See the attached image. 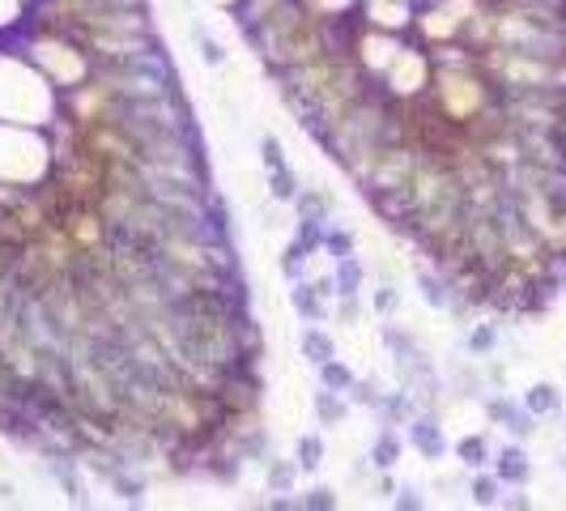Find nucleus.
Here are the masks:
<instances>
[{
  "mask_svg": "<svg viewBox=\"0 0 566 511\" xmlns=\"http://www.w3.org/2000/svg\"><path fill=\"white\" fill-rule=\"evenodd\" d=\"M358 252V239H353V230L349 226H333L324 230V256H333V260H341V256Z\"/></svg>",
  "mask_w": 566,
  "mask_h": 511,
  "instance_id": "bb28decb",
  "label": "nucleus"
},
{
  "mask_svg": "<svg viewBox=\"0 0 566 511\" xmlns=\"http://www.w3.org/2000/svg\"><path fill=\"white\" fill-rule=\"evenodd\" d=\"M341 508V494L333 486H312L303 490V511H337Z\"/></svg>",
  "mask_w": 566,
  "mask_h": 511,
  "instance_id": "cd10ccee",
  "label": "nucleus"
},
{
  "mask_svg": "<svg viewBox=\"0 0 566 511\" xmlns=\"http://www.w3.org/2000/svg\"><path fill=\"white\" fill-rule=\"evenodd\" d=\"M107 486H111V494H116L120 503H132V508H141L145 494H150V478L141 474V465H120V469L107 478Z\"/></svg>",
  "mask_w": 566,
  "mask_h": 511,
  "instance_id": "0eeeda50",
  "label": "nucleus"
},
{
  "mask_svg": "<svg viewBox=\"0 0 566 511\" xmlns=\"http://www.w3.org/2000/svg\"><path fill=\"white\" fill-rule=\"evenodd\" d=\"M503 481H499V474L490 469H472L469 474V486H465V494H469V503L472 508H499V499H503Z\"/></svg>",
  "mask_w": 566,
  "mask_h": 511,
  "instance_id": "dca6fc26",
  "label": "nucleus"
},
{
  "mask_svg": "<svg viewBox=\"0 0 566 511\" xmlns=\"http://www.w3.org/2000/svg\"><path fill=\"white\" fill-rule=\"evenodd\" d=\"M451 456H456V465L472 474V469H486L490 460H494V452L486 444V435H460L456 444H451Z\"/></svg>",
  "mask_w": 566,
  "mask_h": 511,
  "instance_id": "a211bd4d",
  "label": "nucleus"
},
{
  "mask_svg": "<svg viewBox=\"0 0 566 511\" xmlns=\"http://www.w3.org/2000/svg\"><path fill=\"white\" fill-rule=\"evenodd\" d=\"M413 414H422V401H417L410 388L401 383V388H392V392L383 396V410H379L375 417L383 422V426H410Z\"/></svg>",
  "mask_w": 566,
  "mask_h": 511,
  "instance_id": "1a4fd4ad",
  "label": "nucleus"
},
{
  "mask_svg": "<svg viewBox=\"0 0 566 511\" xmlns=\"http://www.w3.org/2000/svg\"><path fill=\"white\" fill-rule=\"evenodd\" d=\"M260 166H264V171L290 166V162H285V145H282V137H277V132H264V137H260Z\"/></svg>",
  "mask_w": 566,
  "mask_h": 511,
  "instance_id": "c85d7f7f",
  "label": "nucleus"
},
{
  "mask_svg": "<svg viewBox=\"0 0 566 511\" xmlns=\"http://www.w3.org/2000/svg\"><path fill=\"white\" fill-rule=\"evenodd\" d=\"M417 294L431 312H451V282L439 269H417Z\"/></svg>",
  "mask_w": 566,
  "mask_h": 511,
  "instance_id": "ddd939ff",
  "label": "nucleus"
},
{
  "mask_svg": "<svg viewBox=\"0 0 566 511\" xmlns=\"http://www.w3.org/2000/svg\"><path fill=\"white\" fill-rule=\"evenodd\" d=\"M392 508H396V511H422V508H426V499H422V490H417V486H396Z\"/></svg>",
  "mask_w": 566,
  "mask_h": 511,
  "instance_id": "7c9ffc66",
  "label": "nucleus"
},
{
  "mask_svg": "<svg viewBox=\"0 0 566 511\" xmlns=\"http://www.w3.org/2000/svg\"><path fill=\"white\" fill-rule=\"evenodd\" d=\"M298 465L294 460H285V456H269L264 460V494H285V490H294L298 486Z\"/></svg>",
  "mask_w": 566,
  "mask_h": 511,
  "instance_id": "6ab92c4d",
  "label": "nucleus"
},
{
  "mask_svg": "<svg viewBox=\"0 0 566 511\" xmlns=\"http://www.w3.org/2000/svg\"><path fill=\"white\" fill-rule=\"evenodd\" d=\"M179 4H188V0H179Z\"/></svg>",
  "mask_w": 566,
  "mask_h": 511,
  "instance_id": "c9c22d12",
  "label": "nucleus"
},
{
  "mask_svg": "<svg viewBox=\"0 0 566 511\" xmlns=\"http://www.w3.org/2000/svg\"><path fill=\"white\" fill-rule=\"evenodd\" d=\"M298 354H303V362H328V358H337V337L324 328V324H303V333H298Z\"/></svg>",
  "mask_w": 566,
  "mask_h": 511,
  "instance_id": "6e6552de",
  "label": "nucleus"
},
{
  "mask_svg": "<svg viewBox=\"0 0 566 511\" xmlns=\"http://www.w3.org/2000/svg\"><path fill=\"white\" fill-rule=\"evenodd\" d=\"M494 4H554V9H566V0H494Z\"/></svg>",
  "mask_w": 566,
  "mask_h": 511,
  "instance_id": "72a5a7b5",
  "label": "nucleus"
},
{
  "mask_svg": "<svg viewBox=\"0 0 566 511\" xmlns=\"http://www.w3.org/2000/svg\"><path fill=\"white\" fill-rule=\"evenodd\" d=\"M337 307H333V316L341 319L346 328H353L358 324V316H362V294H349V298H333Z\"/></svg>",
  "mask_w": 566,
  "mask_h": 511,
  "instance_id": "c756f323",
  "label": "nucleus"
},
{
  "mask_svg": "<svg viewBox=\"0 0 566 511\" xmlns=\"http://www.w3.org/2000/svg\"><path fill=\"white\" fill-rule=\"evenodd\" d=\"M192 47H196V56H200V64H209V68H226L230 64V56H226V47H221L214 34L205 31V26H196L192 22Z\"/></svg>",
  "mask_w": 566,
  "mask_h": 511,
  "instance_id": "5701e85b",
  "label": "nucleus"
},
{
  "mask_svg": "<svg viewBox=\"0 0 566 511\" xmlns=\"http://www.w3.org/2000/svg\"><path fill=\"white\" fill-rule=\"evenodd\" d=\"M499 508L524 511V508H533V499H529V494H524V486H515V494H503V499H499Z\"/></svg>",
  "mask_w": 566,
  "mask_h": 511,
  "instance_id": "2f4dec72",
  "label": "nucleus"
},
{
  "mask_svg": "<svg viewBox=\"0 0 566 511\" xmlns=\"http://www.w3.org/2000/svg\"><path fill=\"white\" fill-rule=\"evenodd\" d=\"M401 456H405V444H401L396 426H379V435L371 439V452H367L371 469H396V465H401Z\"/></svg>",
  "mask_w": 566,
  "mask_h": 511,
  "instance_id": "f8f14e48",
  "label": "nucleus"
},
{
  "mask_svg": "<svg viewBox=\"0 0 566 511\" xmlns=\"http://www.w3.org/2000/svg\"><path fill=\"white\" fill-rule=\"evenodd\" d=\"M47 474L56 478V486L64 490V499L73 503V508H90V490H86V481H81V456H47Z\"/></svg>",
  "mask_w": 566,
  "mask_h": 511,
  "instance_id": "39448f33",
  "label": "nucleus"
},
{
  "mask_svg": "<svg viewBox=\"0 0 566 511\" xmlns=\"http://www.w3.org/2000/svg\"><path fill=\"white\" fill-rule=\"evenodd\" d=\"M422 159V150L413 145V141H388V145H379L371 166L353 180L358 192H362V200L367 196H375V192H388V188H405L413 180V166Z\"/></svg>",
  "mask_w": 566,
  "mask_h": 511,
  "instance_id": "f257e3e1",
  "label": "nucleus"
},
{
  "mask_svg": "<svg viewBox=\"0 0 566 511\" xmlns=\"http://www.w3.org/2000/svg\"><path fill=\"white\" fill-rule=\"evenodd\" d=\"M324 456H328V444H324L319 431H307V435L294 439V465H298V474L315 478V474L324 469Z\"/></svg>",
  "mask_w": 566,
  "mask_h": 511,
  "instance_id": "f3484780",
  "label": "nucleus"
},
{
  "mask_svg": "<svg viewBox=\"0 0 566 511\" xmlns=\"http://www.w3.org/2000/svg\"><path fill=\"white\" fill-rule=\"evenodd\" d=\"M349 405H358V410H371V414H379L383 410V396H388V388L375 380V376H367V380H353V388L346 392Z\"/></svg>",
  "mask_w": 566,
  "mask_h": 511,
  "instance_id": "b1692460",
  "label": "nucleus"
},
{
  "mask_svg": "<svg viewBox=\"0 0 566 511\" xmlns=\"http://www.w3.org/2000/svg\"><path fill=\"white\" fill-rule=\"evenodd\" d=\"M333 196L324 188H298V196H294V214L303 218V222H333Z\"/></svg>",
  "mask_w": 566,
  "mask_h": 511,
  "instance_id": "2eb2a0df",
  "label": "nucleus"
},
{
  "mask_svg": "<svg viewBox=\"0 0 566 511\" xmlns=\"http://www.w3.org/2000/svg\"><path fill=\"white\" fill-rule=\"evenodd\" d=\"M558 469H563V474H566V456H558Z\"/></svg>",
  "mask_w": 566,
  "mask_h": 511,
  "instance_id": "f704fd0d",
  "label": "nucleus"
},
{
  "mask_svg": "<svg viewBox=\"0 0 566 511\" xmlns=\"http://www.w3.org/2000/svg\"><path fill=\"white\" fill-rule=\"evenodd\" d=\"M315 376H319V388H328V392H349L353 380H358L346 358H328V362H319V367H315Z\"/></svg>",
  "mask_w": 566,
  "mask_h": 511,
  "instance_id": "412c9836",
  "label": "nucleus"
},
{
  "mask_svg": "<svg viewBox=\"0 0 566 511\" xmlns=\"http://www.w3.org/2000/svg\"><path fill=\"white\" fill-rule=\"evenodd\" d=\"M490 469L499 474L503 486L515 490V486H529V481H533V456H529V447L520 444V439H511V444H503L499 452H494Z\"/></svg>",
  "mask_w": 566,
  "mask_h": 511,
  "instance_id": "20e7f679",
  "label": "nucleus"
},
{
  "mask_svg": "<svg viewBox=\"0 0 566 511\" xmlns=\"http://www.w3.org/2000/svg\"><path fill=\"white\" fill-rule=\"evenodd\" d=\"M413 9L410 0H362V18H367V26L371 31H383V34H405L413 31Z\"/></svg>",
  "mask_w": 566,
  "mask_h": 511,
  "instance_id": "7ed1b4c3",
  "label": "nucleus"
},
{
  "mask_svg": "<svg viewBox=\"0 0 566 511\" xmlns=\"http://www.w3.org/2000/svg\"><path fill=\"white\" fill-rule=\"evenodd\" d=\"M333 278H337V298L362 294L367 290V264H362V256L349 252L341 260H333Z\"/></svg>",
  "mask_w": 566,
  "mask_h": 511,
  "instance_id": "9b49d317",
  "label": "nucleus"
},
{
  "mask_svg": "<svg viewBox=\"0 0 566 511\" xmlns=\"http://www.w3.org/2000/svg\"><path fill=\"white\" fill-rule=\"evenodd\" d=\"M290 312L303 319V324H328V298L312 286V278H298L290 282Z\"/></svg>",
  "mask_w": 566,
  "mask_h": 511,
  "instance_id": "423d86ee",
  "label": "nucleus"
},
{
  "mask_svg": "<svg viewBox=\"0 0 566 511\" xmlns=\"http://www.w3.org/2000/svg\"><path fill=\"white\" fill-rule=\"evenodd\" d=\"M264 188H269V200L273 205H294V196H298V175H294V166H277V171H264Z\"/></svg>",
  "mask_w": 566,
  "mask_h": 511,
  "instance_id": "aec40b11",
  "label": "nucleus"
},
{
  "mask_svg": "<svg viewBox=\"0 0 566 511\" xmlns=\"http://www.w3.org/2000/svg\"><path fill=\"white\" fill-rule=\"evenodd\" d=\"M312 410H315V422L324 426V431H337V426H346L349 422V396L346 392H328V388H319L312 396Z\"/></svg>",
  "mask_w": 566,
  "mask_h": 511,
  "instance_id": "9d476101",
  "label": "nucleus"
},
{
  "mask_svg": "<svg viewBox=\"0 0 566 511\" xmlns=\"http://www.w3.org/2000/svg\"><path fill=\"white\" fill-rule=\"evenodd\" d=\"M307 264H312V252L298 243V239H290L277 256V269H282L285 282H298V278H307Z\"/></svg>",
  "mask_w": 566,
  "mask_h": 511,
  "instance_id": "a878e982",
  "label": "nucleus"
},
{
  "mask_svg": "<svg viewBox=\"0 0 566 511\" xmlns=\"http://www.w3.org/2000/svg\"><path fill=\"white\" fill-rule=\"evenodd\" d=\"M499 341H503L499 324H472L469 333H465V350H469L472 358H494Z\"/></svg>",
  "mask_w": 566,
  "mask_h": 511,
  "instance_id": "4be33fe9",
  "label": "nucleus"
},
{
  "mask_svg": "<svg viewBox=\"0 0 566 511\" xmlns=\"http://www.w3.org/2000/svg\"><path fill=\"white\" fill-rule=\"evenodd\" d=\"M312 286L319 290V294H324L328 303L337 298V278H333V269H328V273H319V278H312Z\"/></svg>",
  "mask_w": 566,
  "mask_h": 511,
  "instance_id": "473e14b6",
  "label": "nucleus"
},
{
  "mask_svg": "<svg viewBox=\"0 0 566 511\" xmlns=\"http://www.w3.org/2000/svg\"><path fill=\"white\" fill-rule=\"evenodd\" d=\"M401 303H405V290L396 286L392 278H383V282L371 290V312H375L379 319H392L401 312Z\"/></svg>",
  "mask_w": 566,
  "mask_h": 511,
  "instance_id": "393cba45",
  "label": "nucleus"
},
{
  "mask_svg": "<svg viewBox=\"0 0 566 511\" xmlns=\"http://www.w3.org/2000/svg\"><path fill=\"white\" fill-rule=\"evenodd\" d=\"M524 410L536 417H554L563 414V388L549 380H536L529 383V392H524Z\"/></svg>",
  "mask_w": 566,
  "mask_h": 511,
  "instance_id": "4468645a",
  "label": "nucleus"
},
{
  "mask_svg": "<svg viewBox=\"0 0 566 511\" xmlns=\"http://www.w3.org/2000/svg\"><path fill=\"white\" fill-rule=\"evenodd\" d=\"M405 439H410V447L426 460V465H439L443 456L451 452V444H447V431H443V422L435 410H422V414H413V422L405 426Z\"/></svg>",
  "mask_w": 566,
  "mask_h": 511,
  "instance_id": "f03ea898",
  "label": "nucleus"
}]
</instances>
